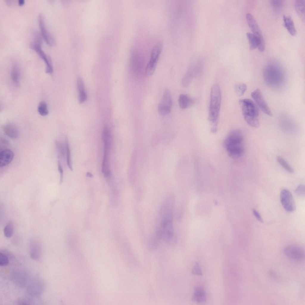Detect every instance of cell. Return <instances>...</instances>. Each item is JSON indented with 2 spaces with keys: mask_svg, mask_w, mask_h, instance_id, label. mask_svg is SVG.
Here are the masks:
<instances>
[{
  "mask_svg": "<svg viewBox=\"0 0 305 305\" xmlns=\"http://www.w3.org/2000/svg\"><path fill=\"white\" fill-rule=\"evenodd\" d=\"M283 19L284 25L289 33L292 35H295L296 30L294 23L291 17L289 16L284 15Z\"/></svg>",
  "mask_w": 305,
  "mask_h": 305,
  "instance_id": "cell-23",
  "label": "cell"
},
{
  "mask_svg": "<svg viewBox=\"0 0 305 305\" xmlns=\"http://www.w3.org/2000/svg\"><path fill=\"white\" fill-rule=\"evenodd\" d=\"M5 134L9 137L16 139L19 135V131L16 126L14 125L9 123L5 125L3 127Z\"/></svg>",
  "mask_w": 305,
  "mask_h": 305,
  "instance_id": "cell-18",
  "label": "cell"
},
{
  "mask_svg": "<svg viewBox=\"0 0 305 305\" xmlns=\"http://www.w3.org/2000/svg\"><path fill=\"white\" fill-rule=\"evenodd\" d=\"M10 77L15 85L19 87L20 85V71L18 66L16 63L13 65L10 72Z\"/></svg>",
  "mask_w": 305,
  "mask_h": 305,
  "instance_id": "cell-21",
  "label": "cell"
},
{
  "mask_svg": "<svg viewBox=\"0 0 305 305\" xmlns=\"http://www.w3.org/2000/svg\"><path fill=\"white\" fill-rule=\"evenodd\" d=\"M38 110L40 114L43 116H46L49 113L47 105L44 101H42L39 103Z\"/></svg>",
  "mask_w": 305,
  "mask_h": 305,
  "instance_id": "cell-29",
  "label": "cell"
},
{
  "mask_svg": "<svg viewBox=\"0 0 305 305\" xmlns=\"http://www.w3.org/2000/svg\"><path fill=\"white\" fill-rule=\"evenodd\" d=\"M277 159L278 163L287 172L290 173L294 172V170L280 156H278Z\"/></svg>",
  "mask_w": 305,
  "mask_h": 305,
  "instance_id": "cell-30",
  "label": "cell"
},
{
  "mask_svg": "<svg viewBox=\"0 0 305 305\" xmlns=\"http://www.w3.org/2000/svg\"><path fill=\"white\" fill-rule=\"evenodd\" d=\"M305 190L304 186L302 184H301L296 188L295 190V192L298 196L303 197L305 196Z\"/></svg>",
  "mask_w": 305,
  "mask_h": 305,
  "instance_id": "cell-34",
  "label": "cell"
},
{
  "mask_svg": "<svg viewBox=\"0 0 305 305\" xmlns=\"http://www.w3.org/2000/svg\"><path fill=\"white\" fill-rule=\"evenodd\" d=\"M41 43V37L39 34L37 33L35 35L34 40L30 44V47L36 52L44 61L46 65V72L51 74L53 71L51 59L42 49Z\"/></svg>",
  "mask_w": 305,
  "mask_h": 305,
  "instance_id": "cell-5",
  "label": "cell"
},
{
  "mask_svg": "<svg viewBox=\"0 0 305 305\" xmlns=\"http://www.w3.org/2000/svg\"><path fill=\"white\" fill-rule=\"evenodd\" d=\"M163 45L161 42H158L153 48L150 59L145 70V74L147 77L151 76L154 73L161 53Z\"/></svg>",
  "mask_w": 305,
  "mask_h": 305,
  "instance_id": "cell-7",
  "label": "cell"
},
{
  "mask_svg": "<svg viewBox=\"0 0 305 305\" xmlns=\"http://www.w3.org/2000/svg\"><path fill=\"white\" fill-rule=\"evenodd\" d=\"M173 197L166 199L162 205L157 220L156 232L158 236L169 241L173 238Z\"/></svg>",
  "mask_w": 305,
  "mask_h": 305,
  "instance_id": "cell-1",
  "label": "cell"
},
{
  "mask_svg": "<svg viewBox=\"0 0 305 305\" xmlns=\"http://www.w3.org/2000/svg\"><path fill=\"white\" fill-rule=\"evenodd\" d=\"M172 101L169 91L166 89L164 92L162 98L158 105V111L162 115H166L171 111Z\"/></svg>",
  "mask_w": 305,
  "mask_h": 305,
  "instance_id": "cell-9",
  "label": "cell"
},
{
  "mask_svg": "<svg viewBox=\"0 0 305 305\" xmlns=\"http://www.w3.org/2000/svg\"><path fill=\"white\" fill-rule=\"evenodd\" d=\"M56 148L59 156L62 158L65 157L66 152V147L61 142L56 141L55 142Z\"/></svg>",
  "mask_w": 305,
  "mask_h": 305,
  "instance_id": "cell-31",
  "label": "cell"
},
{
  "mask_svg": "<svg viewBox=\"0 0 305 305\" xmlns=\"http://www.w3.org/2000/svg\"><path fill=\"white\" fill-rule=\"evenodd\" d=\"M280 200L284 209L288 212L294 211L296 208L295 202L291 193L287 189H283L280 193Z\"/></svg>",
  "mask_w": 305,
  "mask_h": 305,
  "instance_id": "cell-8",
  "label": "cell"
},
{
  "mask_svg": "<svg viewBox=\"0 0 305 305\" xmlns=\"http://www.w3.org/2000/svg\"><path fill=\"white\" fill-rule=\"evenodd\" d=\"M58 169L59 172L60 174V183H62L63 176V172L62 166L59 161L57 162Z\"/></svg>",
  "mask_w": 305,
  "mask_h": 305,
  "instance_id": "cell-36",
  "label": "cell"
},
{
  "mask_svg": "<svg viewBox=\"0 0 305 305\" xmlns=\"http://www.w3.org/2000/svg\"><path fill=\"white\" fill-rule=\"evenodd\" d=\"M65 143L67 165L69 169L71 171H72V167L71 158V151L68 140L66 137L65 138Z\"/></svg>",
  "mask_w": 305,
  "mask_h": 305,
  "instance_id": "cell-26",
  "label": "cell"
},
{
  "mask_svg": "<svg viewBox=\"0 0 305 305\" xmlns=\"http://www.w3.org/2000/svg\"><path fill=\"white\" fill-rule=\"evenodd\" d=\"M38 21L42 35L46 42L49 46L53 45L55 43V38L47 29L44 17L41 13L38 15Z\"/></svg>",
  "mask_w": 305,
  "mask_h": 305,
  "instance_id": "cell-12",
  "label": "cell"
},
{
  "mask_svg": "<svg viewBox=\"0 0 305 305\" xmlns=\"http://www.w3.org/2000/svg\"><path fill=\"white\" fill-rule=\"evenodd\" d=\"M253 212L254 216L259 222L261 223H262L263 222V220L262 218L258 211L255 209H253Z\"/></svg>",
  "mask_w": 305,
  "mask_h": 305,
  "instance_id": "cell-37",
  "label": "cell"
},
{
  "mask_svg": "<svg viewBox=\"0 0 305 305\" xmlns=\"http://www.w3.org/2000/svg\"><path fill=\"white\" fill-rule=\"evenodd\" d=\"M86 176L92 178L93 177V175L90 172H88L86 174Z\"/></svg>",
  "mask_w": 305,
  "mask_h": 305,
  "instance_id": "cell-39",
  "label": "cell"
},
{
  "mask_svg": "<svg viewBox=\"0 0 305 305\" xmlns=\"http://www.w3.org/2000/svg\"><path fill=\"white\" fill-rule=\"evenodd\" d=\"M264 80L266 84L273 88H278L283 83L285 75L282 68L276 63L266 65L263 70Z\"/></svg>",
  "mask_w": 305,
  "mask_h": 305,
  "instance_id": "cell-4",
  "label": "cell"
},
{
  "mask_svg": "<svg viewBox=\"0 0 305 305\" xmlns=\"http://www.w3.org/2000/svg\"><path fill=\"white\" fill-rule=\"evenodd\" d=\"M246 18L248 26L252 33L260 39L264 40L259 26L253 16L250 13L246 15Z\"/></svg>",
  "mask_w": 305,
  "mask_h": 305,
  "instance_id": "cell-15",
  "label": "cell"
},
{
  "mask_svg": "<svg viewBox=\"0 0 305 305\" xmlns=\"http://www.w3.org/2000/svg\"><path fill=\"white\" fill-rule=\"evenodd\" d=\"M192 300L199 303L204 302L206 301V292L203 287L199 286L196 287L194 290Z\"/></svg>",
  "mask_w": 305,
  "mask_h": 305,
  "instance_id": "cell-19",
  "label": "cell"
},
{
  "mask_svg": "<svg viewBox=\"0 0 305 305\" xmlns=\"http://www.w3.org/2000/svg\"><path fill=\"white\" fill-rule=\"evenodd\" d=\"M251 96L256 105L264 113L269 116H272V113L259 89L254 90L251 93Z\"/></svg>",
  "mask_w": 305,
  "mask_h": 305,
  "instance_id": "cell-11",
  "label": "cell"
},
{
  "mask_svg": "<svg viewBox=\"0 0 305 305\" xmlns=\"http://www.w3.org/2000/svg\"><path fill=\"white\" fill-rule=\"evenodd\" d=\"M178 102L180 107L185 109L191 106L194 103V100L189 95L182 94L180 95Z\"/></svg>",
  "mask_w": 305,
  "mask_h": 305,
  "instance_id": "cell-20",
  "label": "cell"
},
{
  "mask_svg": "<svg viewBox=\"0 0 305 305\" xmlns=\"http://www.w3.org/2000/svg\"><path fill=\"white\" fill-rule=\"evenodd\" d=\"M239 102L245 120L257 118L259 110L253 101L248 99H245L239 100Z\"/></svg>",
  "mask_w": 305,
  "mask_h": 305,
  "instance_id": "cell-6",
  "label": "cell"
},
{
  "mask_svg": "<svg viewBox=\"0 0 305 305\" xmlns=\"http://www.w3.org/2000/svg\"><path fill=\"white\" fill-rule=\"evenodd\" d=\"M15 274V276H13L15 281L21 286H24L27 282V276L23 273H19Z\"/></svg>",
  "mask_w": 305,
  "mask_h": 305,
  "instance_id": "cell-25",
  "label": "cell"
},
{
  "mask_svg": "<svg viewBox=\"0 0 305 305\" xmlns=\"http://www.w3.org/2000/svg\"><path fill=\"white\" fill-rule=\"evenodd\" d=\"M246 85L243 83L236 84L234 86L235 91L238 97H240L244 94L247 89Z\"/></svg>",
  "mask_w": 305,
  "mask_h": 305,
  "instance_id": "cell-27",
  "label": "cell"
},
{
  "mask_svg": "<svg viewBox=\"0 0 305 305\" xmlns=\"http://www.w3.org/2000/svg\"><path fill=\"white\" fill-rule=\"evenodd\" d=\"M284 1L282 0H272L270 4L272 7L275 11H279L283 7Z\"/></svg>",
  "mask_w": 305,
  "mask_h": 305,
  "instance_id": "cell-32",
  "label": "cell"
},
{
  "mask_svg": "<svg viewBox=\"0 0 305 305\" xmlns=\"http://www.w3.org/2000/svg\"><path fill=\"white\" fill-rule=\"evenodd\" d=\"M285 255L290 259L295 261L302 260L304 257L303 249L297 245H291L286 246L284 249Z\"/></svg>",
  "mask_w": 305,
  "mask_h": 305,
  "instance_id": "cell-10",
  "label": "cell"
},
{
  "mask_svg": "<svg viewBox=\"0 0 305 305\" xmlns=\"http://www.w3.org/2000/svg\"><path fill=\"white\" fill-rule=\"evenodd\" d=\"M221 99V89L220 86L215 84L212 87L210 93V101L208 116L211 125V131L216 133L219 117Z\"/></svg>",
  "mask_w": 305,
  "mask_h": 305,
  "instance_id": "cell-3",
  "label": "cell"
},
{
  "mask_svg": "<svg viewBox=\"0 0 305 305\" xmlns=\"http://www.w3.org/2000/svg\"><path fill=\"white\" fill-rule=\"evenodd\" d=\"M9 261L8 257L4 253H0V265L1 266H5L9 263Z\"/></svg>",
  "mask_w": 305,
  "mask_h": 305,
  "instance_id": "cell-33",
  "label": "cell"
},
{
  "mask_svg": "<svg viewBox=\"0 0 305 305\" xmlns=\"http://www.w3.org/2000/svg\"><path fill=\"white\" fill-rule=\"evenodd\" d=\"M247 36L249 42L250 50H253L258 48L261 52L264 51L265 48L264 40L260 39L252 33L250 32L247 33Z\"/></svg>",
  "mask_w": 305,
  "mask_h": 305,
  "instance_id": "cell-14",
  "label": "cell"
},
{
  "mask_svg": "<svg viewBox=\"0 0 305 305\" xmlns=\"http://www.w3.org/2000/svg\"><path fill=\"white\" fill-rule=\"evenodd\" d=\"M77 85L79 93V101L80 103H82L86 100L87 95L85 91L83 81L80 77H79L77 79Z\"/></svg>",
  "mask_w": 305,
  "mask_h": 305,
  "instance_id": "cell-24",
  "label": "cell"
},
{
  "mask_svg": "<svg viewBox=\"0 0 305 305\" xmlns=\"http://www.w3.org/2000/svg\"><path fill=\"white\" fill-rule=\"evenodd\" d=\"M192 273L194 275L202 276V272L198 263L196 262L195 263L192 270Z\"/></svg>",
  "mask_w": 305,
  "mask_h": 305,
  "instance_id": "cell-35",
  "label": "cell"
},
{
  "mask_svg": "<svg viewBox=\"0 0 305 305\" xmlns=\"http://www.w3.org/2000/svg\"><path fill=\"white\" fill-rule=\"evenodd\" d=\"M243 141V134L239 130H234L228 134L224 140V144L230 157L237 159L242 155L244 151Z\"/></svg>",
  "mask_w": 305,
  "mask_h": 305,
  "instance_id": "cell-2",
  "label": "cell"
},
{
  "mask_svg": "<svg viewBox=\"0 0 305 305\" xmlns=\"http://www.w3.org/2000/svg\"><path fill=\"white\" fill-rule=\"evenodd\" d=\"M42 253V247L40 242L36 239H32L29 243V253L31 257L34 260H38L41 257Z\"/></svg>",
  "mask_w": 305,
  "mask_h": 305,
  "instance_id": "cell-13",
  "label": "cell"
},
{
  "mask_svg": "<svg viewBox=\"0 0 305 305\" xmlns=\"http://www.w3.org/2000/svg\"><path fill=\"white\" fill-rule=\"evenodd\" d=\"M44 285L43 282L40 280L33 281L28 285L27 292L29 295L36 296L40 294L44 290Z\"/></svg>",
  "mask_w": 305,
  "mask_h": 305,
  "instance_id": "cell-16",
  "label": "cell"
},
{
  "mask_svg": "<svg viewBox=\"0 0 305 305\" xmlns=\"http://www.w3.org/2000/svg\"><path fill=\"white\" fill-rule=\"evenodd\" d=\"M24 0H18V3L19 5H22L24 4Z\"/></svg>",
  "mask_w": 305,
  "mask_h": 305,
  "instance_id": "cell-38",
  "label": "cell"
},
{
  "mask_svg": "<svg viewBox=\"0 0 305 305\" xmlns=\"http://www.w3.org/2000/svg\"><path fill=\"white\" fill-rule=\"evenodd\" d=\"M14 231V226L11 222H8L5 226L4 229V236L7 238H10L13 235Z\"/></svg>",
  "mask_w": 305,
  "mask_h": 305,
  "instance_id": "cell-28",
  "label": "cell"
},
{
  "mask_svg": "<svg viewBox=\"0 0 305 305\" xmlns=\"http://www.w3.org/2000/svg\"><path fill=\"white\" fill-rule=\"evenodd\" d=\"M14 157L13 151L9 149H3L0 152V167L6 166L13 161Z\"/></svg>",
  "mask_w": 305,
  "mask_h": 305,
  "instance_id": "cell-17",
  "label": "cell"
},
{
  "mask_svg": "<svg viewBox=\"0 0 305 305\" xmlns=\"http://www.w3.org/2000/svg\"><path fill=\"white\" fill-rule=\"evenodd\" d=\"M295 8L298 16L304 22L305 14V0H297L294 2Z\"/></svg>",
  "mask_w": 305,
  "mask_h": 305,
  "instance_id": "cell-22",
  "label": "cell"
}]
</instances>
